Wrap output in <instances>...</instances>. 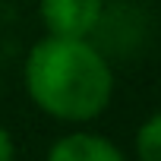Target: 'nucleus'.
<instances>
[{
	"label": "nucleus",
	"instance_id": "1",
	"mask_svg": "<svg viewBox=\"0 0 161 161\" xmlns=\"http://www.w3.org/2000/svg\"><path fill=\"white\" fill-rule=\"evenodd\" d=\"M22 82L41 114L73 126L101 117L114 98V69L89 38L44 35L35 41L22 66Z\"/></svg>",
	"mask_w": 161,
	"mask_h": 161
},
{
	"label": "nucleus",
	"instance_id": "2",
	"mask_svg": "<svg viewBox=\"0 0 161 161\" xmlns=\"http://www.w3.org/2000/svg\"><path fill=\"white\" fill-rule=\"evenodd\" d=\"M104 16V0H38V19L44 35L89 38Z\"/></svg>",
	"mask_w": 161,
	"mask_h": 161
},
{
	"label": "nucleus",
	"instance_id": "3",
	"mask_svg": "<svg viewBox=\"0 0 161 161\" xmlns=\"http://www.w3.org/2000/svg\"><path fill=\"white\" fill-rule=\"evenodd\" d=\"M44 161H126L120 145L92 130H73L51 142Z\"/></svg>",
	"mask_w": 161,
	"mask_h": 161
},
{
	"label": "nucleus",
	"instance_id": "4",
	"mask_svg": "<svg viewBox=\"0 0 161 161\" xmlns=\"http://www.w3.org/2000/svg\"><path fill=\"white\" fill-rule=\"evenodd\" d=\"M133 148H136V161H161V111H155L139 123Z\"/></svg>",
	"mask_w": 161,
	"mask_h": 161
},
{
	"label": "nucleus",
	"instance_id": "5",
	"mask_svg": "<svg viewBox=\"0 0 161 161\" xmlns=\"http://www.w3.org/2000/svg\"><path fill=\"white\" fill-rule=\"evenodd\" d=\"M0 161H16V142L3 123H0Z\"/></svg>",
	"mask_w": 161,
	"mask_h": 161
}]
</instances>
